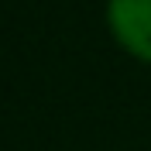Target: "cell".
Segmentation results:
<instances>
[{"instance_id":"cell-1","label":"cell","mask_w":151,"mask_h":151,"mask_svg":"<svg viewBox=\"0 0 151 151\" xmlns=\"http://www.w3.org/2000/svg\"><path fill=\"white\" fill-rule=\"evenodd\" d=\"M106 21L124 48L151 62V0H106Z\"/></svg>"}]
</instances>
